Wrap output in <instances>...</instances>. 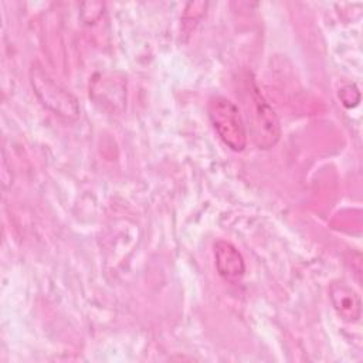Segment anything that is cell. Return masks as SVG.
<instances>
[{
	"instance_id": "6da1fadb",
	"label": "cell",
	"mask_w": 363,
	"mask_h": 363,
	"mask_svg": "<svg viewBox=\"0 0 363 363\" xmlns=\"http://www.w3.org/2000/svg\"><path fill=\"white\" fill-rule=\"evenodd\" d=\"M30 82L38 101L54 115L67 121H77L79 118L78 99L37 64L30 68Z\"/></svg>"
},
{
	"instance_id": "7a4b0ae2",
	"label": "cell",
	"mask_w": 363,
	"mask_h": 363,
	"mask_svg": "<svg viewBox=\"0 0 363 363\" xmlns=\"http://www.w3.org/2000/svg\"><path fill=\"white\" fill-rule=\"evenodd\" d=\"M208 118L220 139L234 152L247 146V132L238 106L225 96H213L207 105Z\"/></svg>"
},
{
	"instance_id": "3957f363",
	"label": "cell",
	"mask_w": 363,
	"mask_h": 363,
	"mask_svg": "<svg viewBox=\"0 0 363 363\" xmlns=\"http://www.w3.org/2000/svg\"><path fill=\"white\" fill-rule=\"evenodd\" d=\"M252 96V139L261 149L272 147L281 138V125L274 109L265 102L257 88L251 91Z\"/></svg>"
},
{
	"instance_id": "277c9868",
	"label": "cell",
	"mask_w": 363,
	"mask_h": 363,
	"mask_svg": "<svg viewBox=\"0 0 363 363\" xmlns=\"http://www.w3.org/2000/svg\"><path fill=\"white\" fill-rule=\"evenodd\" d=\"M216 268L221 278L228 282H238L245 272V262L241 252L228 241L220 240L214 244Z\"/></svg>"
},
{
	"instance_id": "5b68a950",
	"label": "cell",
	"mask_w": 363,
	"mask_h": 363,
	"mask_svg": "<svg viewBox=\"0 0 363 363\" xmlns=\"http://www.w3.org/2000/svg\"><path fill=\"white\" fill-rule=\"evenodd\" d=\"M330 302L345 322H356L362 313V302L354 289L347 286L345 282H333L329 289Z\"/></svg>"
},
{
	"instance_id": "8992f818",
	"label": "cell",
	"mask_w": 363,
	"mask_h": 363,
	"mask_svg": "<svg viewBox=\"0 0 363 363\" xmlns=\"http://www.w3.org/2000/svg\"><path fill=\"white\" fill-rule=\"evenodd\" d=\"M104 3L101 1H86L81 4L79 17L85 24L95 23L104 13Z\"/></svg>"
},
{
	"instance_id": "52a82bcc",
	"label": "cell",
	"mask_w": 363,
	"mask_h": 363,
	"mask_svg": "<svg viewBox=\"0 0 363 363\" xmlns=\"http://www.w3.org/2000/svg\"><path fill=\"white\" fill-rule=\"evenodd\" d=\"M357 88L354 85H346L340 89L339 92V98L342 99V104L347 108H352V106H356L357 102H359V98H353V94H357Z\"/></svg>"
}]
</instances>
